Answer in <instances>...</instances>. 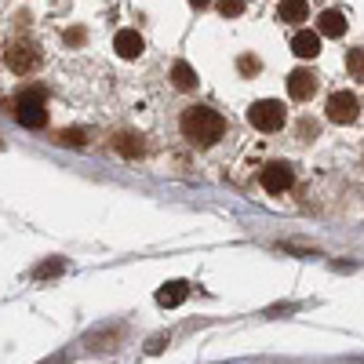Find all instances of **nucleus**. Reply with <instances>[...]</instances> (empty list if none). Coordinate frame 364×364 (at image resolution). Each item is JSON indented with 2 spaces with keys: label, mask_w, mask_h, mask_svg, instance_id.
Wrapping results in <instances>:
<instances>
[{
  "label": "nucleus",
  "mask_w": 364,
  "mask_h": 364,
  "mask_svg": "<svg viewBox=\"0 0 364 364\" xmlns=\"http://www.w3.org/2000/svg\"><path fill=\"white\" fill-rule=\"evenodd\" d=\"M317 33H324V37H343L346 33V15L343 11H324L321 18H317Z\"/></svg>",
  "instance_id": "10"
},
{
  "label": "nucleus",
  "mask_w": 364,
  "mask_h": 364,
  "mask_svg": "<svg viewBox=\"0 0 364 364\" xmlns=\"http://www.w3.org/2000/svg\"><path fill=\"white\" fill-rule=\"evenodd\" d=\"M357 99L350 91H336V95L328 99V120H336V124H353L357 120Z\"/></svg>",
  "instance_id": "5"
},
{
  "label": "nucleus",
  "mask_w": 364,
  "mask_h": 364,
  "mask_svg": "<svg viewBox=\"0 0 364 364\" xmlns=\"http://www.w3.org/2000/svg\"><path fill=\"white\" fill-rule=\"evenodd\" d=\"M291 51H295L299 58L321 55V33H314V29H299V33L291 37Z\"/></svg>",
  "instance_id": "8"
},
{
  "label": "nucleus",
  "mask_w": 364,
  "mask_h": 364,
  "mask_svg": "<svg viewBox=\"0 0 364 364\" xmlns=\"http://www.w3.org/2000/svg\"><path fill=\"white\" fill-rule=\"evenodd\" d=\"M223 132H226V120H223L215 109H208V106H190L186 113H182V135H186L190 142H197V146L219 142Z\"/></svg>",
  "instance_id": "1"
},
{
  "label": "nucleus",
  "mask_w": 364,
  "mask_h": 364,
  "mask_svg": "<svg viewBox=\"0 0 364 364\" xmlns=\"http://www.w3.org/2000/svg\"><path fill=\"white\" fill-rule=\"evenodd\" d=\"M66 41H70V44H77V41H84V29H70V33H66Z\"/></svg>",
  "instance_id": "19"
},
{
  "label": "nucleus",
  "mask_w": 364,
  "mask_h": 364,
  "mask_svg": "<svg viewBox=\"0 0 364 364\" xmlns=\"http://www.w3.org/2000/svg\"><path fill=\"white\" fill-rule=\"evenodd\" d=\"M288 91H291V99H310L314 91H317V77H314L310 70H291Z\"/></svg>",
  "instance_id": "6"
},
{
  "label": "nucleus",
  "mask_w": 364,
  "mask_h": 364,
  "mask_svg": "<svg viewBox=\"0 0 364 364\" xmlns=\"http://www.w3.org/2000/svg\"><path fill=\"white\" fill-rule=\"evenodd\" d=\"M113 51L120 58H139L142 55V37L135 33V29H120V33L113 37Z\"/></svg>",
  "instance_id": "7"
},
{
  "label": "nucleus",
  "mask_w": 364,
  "mask_h": 364,
  "mask_svg": "<svg viewBox=\"0 0 364 364\" xmlns=\"http://www.w3.org/2000/svg\"><path fill=\"white\" fill-rule=\"evenodd\" d=\"M8 66H11L15 73H29V70L37 66L33 48H26V44H11V48H8Z\"/></svg>",
  "instance_id": "9"
},
{
  "label": "nucleus",
  "mask_w": 364,
  "mask_h": 364,
  "mask_svg": "<svg viewBox=\"0 0 364 364\" xmlns=\"http://www.w3.org/2000/svg\"><path fill=\"white\" fill-rule=\"evenodd\" d=\"M15 117H18V124H26V128H44L48 113H44V95H41V91L22 95L18 106H15Z\"/></svg>",
  "instance_id": "3"
},
{
  "label": "nucleus",
  "mask_w": 364,
  "mask_h": 364,
  "mask_svg": "<svg viewBox=\"0 0 364 364\" xmlns=\"http://www.w3.org/2000/svg\"><path fill=\"white\" fill-rule=\"evenodd\" d=\"M350 73H353V77H364V48L350 51Z\"/></svg>",
  "instance_id": "16"
},
{
  "label": "nucleus",
  "mask_w": 364,
  "mask_h": 364,
  "mask_svg": "<svg viewBox=\"0 0 364 364\" xmlns=\"http://www.w3.org/2000/svg\"><path fill=\"white\" fill-rule=\"evenodd\" d=\"M291 182H295V171H291V164H284V161H273V164L262 168V190H266V193H284Z\"/></svg>",
  "instance_id": "4"
},
{
  "label": "nucleus",
  "mask_w": 364,
  "mask_h": 364,
  "mask_svg": "<svg viewBox=\"0 0 364 364\" xmlns=\"http://www.w3.org/2000/svg\"><path fill=\"white\" fill-rule=\"evenodd\" d=\"M248 120L259 128V132H277L284 124V106L277 99H262L248 109Z\"/></svg>",
  "instance_id": "2"
},
{
  "label": "nucleus",
  "mask_w": 364,
  "mask_h": 364,
  "mask_svg": "<svg viewBox=\"0 0 364 364\" xmlns=\"http://www.w3.org/2000/svg\"><path fill=\"white\" fill-rule=\"evenodd\" d=\"M171 80H175L178 91H193V87H197V73H193L190 63H175V66H171Z\"/></svg>",
  "instance_id": "13"
},
{
  "label": "nucleus",
  "mask_w": 364,
  "mask_h": 364,
  "mask_svg": "<svg viewBox=\"0 0 364 364\" xmlns=\"http://www.w3.org/2000/svg\"><path fill=\"white\" fill-rule=\"evenodd\" d=\"M240 73H259V58H252V55H245V58H240Z\"/></svg>",
  "instance_id": "18"
},
{
  "label": "nucleus",
  "mask_w": 364,
  "mask_h": 364,
  "mask_svg": "<svg viewBox=\"0 0 364 364\" xmlns=\"http://www.w3.org/2000/svg\"><path fill=\"white\" fill-rule=\"evenodd\" d=\"M58 269H63V259H48V262L37 266V277H51V273H58Z\"/></svg>",
  "instance_id": "17"
},
{
  "label": "nucleus",
  "mask_w": 364,
  "mask_h": 364,
  "mask_svg": "<svg viewBox=\"0 0 364 364\" xmlns=\"http://www.w3.org/2000/svg\"><path fill=\"white\" fill-rule=\"evenodd\" d=\"M190 4H193V8H208V4H211V0H190Z\"/></svg>",
  "instance_id": "20"
},
{
  "label": "nucleus",
  "mask_w": 364,
  "mask_h": 364,
  "mask_svg": "<svg viewBox=\"0 0 364 364\" xmlns=\"http://www.w3.org/2000/svg\"><path fill=\"white\" fill-rule=\"evenodd\" d=\"M240 11H245V0H219V15L223 18H237Z\"/></svg>",
  "instance_id": "15"
},
{
  "label": "nucleus",
  "mask_w": 364,
  "mask_h": 364,
  "mask_svg": "<svg viewBox=\"0 0 364 364\" xmlns=\"http://www.w3.org/2000/svg\"><path fill=\"white\" fill-rule=\"evenodd\" d=\"M186 295H190L186 281H171V284H164L157 291V302H161V306H178V302H186Z\"/></svg>",
  "instance_id": "11"
},
{
  "label": "nucleus",
  "mask_w": 364,
  "mask_h": 364,
  "mask_svg": "<svg viewBox=\"0 0 364 364\" xmlns=\"http://www.w3.org/2000/svg\"><path fill=\"white\" fill-rule=\"evenodd\" d=\"M113 146H117L124 157H139V154H142V142H139L135 135H117V139H113Z\"/></svg>",
  "instance_id": "14"
},
{
  "label": "nucleus",
  "mask_w": 364,
  "mask_h": 364,
  "mask_svg": "<svg viewBox=\"0 0 364 364\" xmlns=\"http://www.w3.org/2000/svg\"><path fill=\"white\" fill-rule=\"evenodd\" d=\"M281 22H306V15H310V4L306 0H281Z\"/></svg>",
  "instance_id": "12"
}]
</instances>
